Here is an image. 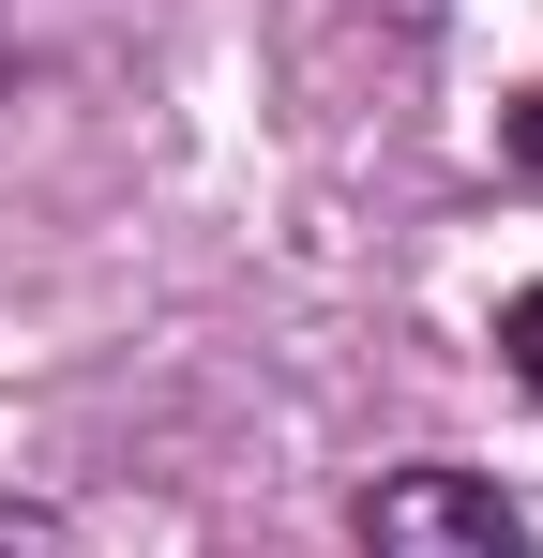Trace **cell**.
I'll list each match as a JSON object with an SVG mask.
<instances>
[{
  "mask_svg": "<svg viewBox=\"0 0 543 558\" xmlns=\"http://www.w3.org/2000/svg\"><path fill=\"white\" fill-rule=\"evenodd\" d=\"M514 151H529V167H543V92H529V106H514Z\"/></svg>",
  "mask_w": 543,
  "mask_h": 558,
  "instance_id": "277c9868",
  "label": "cell"
},
{
  "mask_svg": "<svg viewBox=\"0 0 543 558\" xmlns=\"http://www.w3.org/2000/svg\"><path fill=\"white\" fill-rule=\"evenodd\" d=\"M362 558H543V544L483 468H393L362 498Z\"/></svg>",
  "mask_w": 543,
  "mask_h": 558,
  "instance_id": "6da1fadb",
  "label": "cell"
},
{
  "mask_svg": "<svg viewBox=\"0 0 543 558\" xmlns=\"http://www.w3.org/2000/svg\"><path fill=\"white\" fill-rule=\"evenodd\" d=\"M0 558H76V529H61V513H31V498H0Z\"/></svg>",
  "mask_w": 543,
  "mask_h": 558,
  "instance_id": "3957f363",
  "label": "cell"
},
{
  "mask_svg": "<svg viewBox=\"0 0 543 558\" xmlns=\"http://www.w3.org/2000/svg\"><path fill=\"white\" fill-rule=\"evenodd\" d=\"M498 363L543 392V287H514V302H498Z\"/></svg>",
  "mask_w": 543,
  "mask_h": 558,
  "instance_id": "7a4b0ae2",
  "label": "cell"
}]
</instances>
